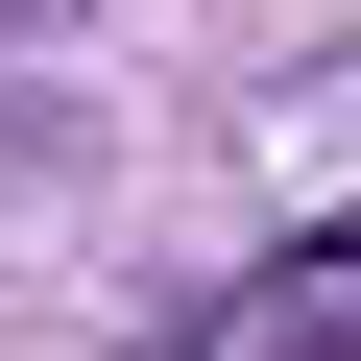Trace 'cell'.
I'll return each instance as SVG.
<instances>
[{
    "label": "cell",
    "mask_w": 361,
    "mask_h": 361,
    "mask_svg": "<svg viewBox=\"0 0 361 361\" xmlns=\"http://www.w3.org/2000/svg\"><path fill=\"white\" fill-rule=\"evenodd\" d=\"M169 361H361V217H337V241H289V265H241Z\"/></svg>",
    "instance_id": "cell-1"
},
{
    "label": "cell",
    "mask_w": 361,
    "mask_h": 361,
    "mask_svg": "<svg viewBox=\"0 0 361 361\" xmlns=\"http://www.w3.org/2000/svg\"><path fill=\"white\" fill-rule=\"evenodd\" d=\"M0 25H73V0H0Z\"/></svg>",
    "instance_id": "cell-2"
},
{
    "label": "cell",
    "mask_w": 361,
    "mask_h": 361,
    "mask_svg": "<svg viewBox=\"0 0 361 361\" xmlns=\"http://www.w3.org/2000/svg\"><path fill=\"white\" fill-rule=\"evenodd\" d=\"M0 145H25V121H0Z\"/></svg>",
    "instance_id": "cell-3"
}]
</instances>
